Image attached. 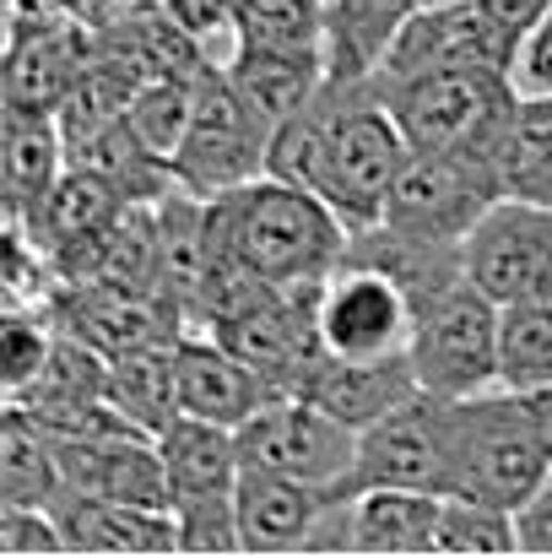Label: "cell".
I'll list each match as a JSON object with an SVG mask.
<instances>
[{"instance_id":"cell-1","label":"cell","mask_w":552,"mask_h":558,"mask_svg":"<svg viewBox=\"0 0 552 558\" xmlns=\"http://www.w3.org/2000/svg\"><path fill=\"white\" fill-rule=\"evenodd\" d=\"M406 163H412V142L373 76L364 82L326 76L315 104L271 131V153H266L271 180L315 190L353 233L384 217V201Z\"/></svg>"},{"instance_id":"cell-2","label":"cell","mask_w":552,"mask_h":558,"mask_svg":"<svg viewBox=\"0 0 552 558\" xmlns=\"http://www.w3.org/2000/svg\"><path fill=\"white\" fill-rule=\"evenodd\" d=\"M206 228H211V266L238 260L271 288L326 282L347 260V239H353V228L315 190L271 174L206 195Z\"/></svg>"},{"instance_id":"cell-3","label":"cell","mask_w":552,"mask_h":558,"mask_svg":"<svg viewBox=\"0 0 552 558\" xmlns=\"http://www.w3.org/2000/svg\"><path fill=\"white\" fill-rule=\"evenodd\" d=\"M552 477V450L520 390H482L455 401V499L520 510Z\"/></svg>"},{"instance_id":"cell-4","label":"cell","mask_w":552,"mask_h":558,"mask_svg":"<svg viewBox=\"0 0 552 558\" xmlns=\"http://www.w3.org/2000/svg\"><path fill=\"white\" fill-rule=\"evenodd\" d=\"M390 114L401 120L412 153H482L493 158L520 93L510 71L471 65V71H428V76H373Z\"/></svg>"},{"instance_id":"cell-5","label":"cell","mask_w":552,"mask_h":558,"mask_svg":"<svg viewBox=\"0 0 552 558\" xmlns=\"http://www.w3.org/2000/svg\"><path fill=\"white\" fill-rule=\"evenodd\" d=\"M163 466H169V510L180 521L184 554H244L238 537V434L206 417L180 412L158 434Z\"/></svg>"},{"instance_id":"cell-6","label":"cell","mask_w":552,"mask_h":558,"mask_svg":"<svg viewBox=\"0 0 552 558\" xmlns=\"http://www.w3.org/2000/svg\"><path fill=\"white\" fill-rule=\"evenodd\" d=\"M499 320L504 304L477 277H461L433 304H422L412 331L417 385L444 401H471L482 390H499Z\"/></svg>"},{"instance_id":"cell-7","label":"cell","mask_w":552,"mask_h":558,"mask_svg":"<svg viewBox=\"0 0 552 558\" xmlns=\"http://www.w3.org/2000/svg\"><path fill=\"white\" fill-rule=\"evenodd\" d=\"M238 537L244 554H336L353 548V488L298 483L282 472L244 466L238 477Z\"/></svg>"},{"instance_id":"cell-8","label":"cell","mask_w":552,"mask_h":558,"mask_svg":"<svg viewBox=\"0 0 552 558\" xmlns=\"http://www.w3.org/2000/svg\"><path fill=\"white\" fill-rule=\"evenodd\" d=\"M266 153H271V125L233 93L222 65L206 60L195 87V120L174 153V180L195 195H222L260 180Z\"/></svg>"},{"instance_id":"cell-9","label":"cell","mask_w":552,"mask_h":558,"mask_svg":"<svg viewBox=\"0 0 552 558\" xmlns=\"http://www.w3.org/2000/svg\"><path fill=\"white\" fill-rule=\"evenodd\" d=\"M499 201H504V190L493 174V158H482V153H412L379 222L417 233V239L466 244Z\"/></svg>"},{"instance_id":"cell-10","label":"cell","mask_w":552,"mask_h":558,"mask_svg":"<svg viewBox=\"0 0 552 558\" xmlns=\"http://www.w3.org/2000/svg\"><path fill=\"white\" fill-rule=\"evenodd\" d=\"M450 483H455V401L417 390L390 417H379L373 428L358 434L353 494L358 488L450 494Z\"/></svg>"},{"instance_id":"cell-11","label":"cell","mask_w":552,"mask_h":558,"mask_svg":"<svg viewBox=\"0 0 552 558\" xmlns=\"http://www.w3.org/2000/svg\"><path fill=\"white\" fill-rule=\"evenodd\" d=\"M238 456L255 472H282V477H298V483H326V488L347 483L353 488L358 428H347L342 417H331L309 396H282L238 428Z\"/></svg>"},{"instance_id":"cell-12","label":"cell","mask_w":552,"mask_h":558,"mask_svg":"<svg viewBox=\"0 0 552 558\" xmlns=\"http://www.w3.org/2000/svg\"><path fill=\"white\" fill-rule=\"evenodd\" d=\"M417 304L395 277L364 260H342L320 288V348L331 359H395L412 353Z\"/></svg>"},{"instance_id":"cell-13","label":"cell","mask_w":552,"mask_h":558,"mask_svg":"<svg viewBox=\"0 0 552 558\" xmlns=\"http://www.w3.org/2000/svg\"><path fill=\"white\" fill-rule=\"evenodd\" d=\"M466 266L499 304H552V206L504 195L466 239Z\"/></svg>"},{"instance_id":"cell-14","label":"cell","mask_w":552,"mask_h":558,"mask_svg":"<svg viewBox=\"0 0 552 558\" xmlns=\"http://www.w3.org/2000/svg\"><path fill=\"white\" fill-rule=\"evenodd\" d=\"M471 65H493L510 71L515 65V44L493 27V16L477 0H444V5H417L412 22L395 33L384 65L373 76H428V71H471Z\"/></svg>"},{"instance_id":"cell-15","label":"cell","mask_w":552,"mask_h":558,"mask_svg":"<svg viewBox=\"0 0 552 558\" xmlns=\"http://www.w3.org/2000/svg\"><path fill=\"white\" fill-rule=\"evenodd\" d=\"M174 379H180V412L222 423V428H244L255 412H266L271 401H282L287 390L260 374L249 359H238L233 348H222L211 331H184L174 342Z\"/></svg>"},{"instance_id":"cell-16","label":"cell","mask_w":552,"mask_h":558,"mask_svg":"<svg viewBox=\"0 0 552 558\" xmlns=\"http://www.w3.org/2000/svg\"><path fill=\"white\" fill-rule=\"evenodd\" d=\"M65 494L114 499L142 510H169V466L152 434H109V439H60Z\"/></svg>"},{"instance_id":"cell-17","label":"cell","mask_w":552,"mask_h":558,"mask_svg":"<svg viewBox=\"0 0 552 558\" xmlns=\"http://www.w3.org/2000/svg\"><path fill=\"white\" fill-rule=\"evenodd\" d=\"M93 65V44L87 33L65 16L33 33H11L5 49V109H38V114H60L82 76Z\"/></svg>"},{"instance_id":"cell-18","label":"cell","mask_w":552,"mask_h":558,"mask_svg":"<svg viewBox=\"0 0 552 558\" xmlns=\"http://www.w3.org/2000/svg\"><path fill=\"white\" fill-rule=\"evenodd\" d=\"M417 390L422 385L412 369V353H395V359H331V353H320L293 396L320 401L331 417H342L347 428L364 434L379 417H390L401 401H412Z\"/></svg>"},{"instance_id":"cell-19","label":"cell","mask_w":552,"mask_h":558,"mask_svg":"<svg viewBox=\"0 0 552 558\" xmlns=\"http://www.w3.org/2000/svg\"><path fill=\"white\" fill-rule=\"evenodd\" d=\"M0 185H5V222H27L49 190L65 180L71 158H65V125L60 114H38V109H5V131H0Z\"/></svg>"},{"instance_id":"cell-20","label":"cell","mask_w":552,"mask_h":558,"mask_svg":"<svg viewBox=\"0 0 552 558\" xmlns=\"http://www.w3.org/2000/svg\"><path fill=\"white\" fill-rule=\"evenodd\" d=\"M222 76L233 82V93L277 131L293 114H304L315 104V93L326 87V54H293V49H255V44H233V60L222 65Z\"/></svg>"},{"instance_id":"cell-21","label":"cell","mask_w":552,"mask_h":558,"mask_svg":"<svg viewBox=\"0 0 552 558\" xmlns=\"http://www.w3.org/2000/svg\"><path fill=\"white\" fill-rule=\"evenodd\" d=\"M347 260H364V266H379L384 277H395L406 288V299L422 310L433 304L444 288H455L461 277H471L466 266V244H439V239H417V233H401V228H358L347 239Z\"/></svg>"},{"instance_id":"cell-22","label":"cell","mask_w":552,"mask_h":558,"mask_svg":"<svg viewBox=\"0 0 552 558\" xmlns=\"http://www.w3.org/2000/svg\"><path fill=\"white\" fill-rule=\"evenodd\" d=\"M54 515L65 526L71 554H174L180 548L174 510H142V505L65 494L54 505Z\"/></svg>"},{"instance_id":"cell-23","label":"cell","mask_w":552,"mask_h":558,"mask_svg":"<svg viewBox=\"0 0 552 558\" xmlns=\"http://www.w3.org/2000/svg\"><path fill=\"white\" fill-rule=\"evenodd\" d=\"M422 0H326V76L364 82Z\"/></svg>"},{"instance_id":"cell-24","label":"cell","mask_w":552,"mask_h":558,"mask_svg":"<svg viewBox=\"0 0 552 558\" xmlns=\"http://www.w3.org/2000/svg\"><path fill=\"white\" fill-rule=\"evenodd\" d=\"M0 499L5 510H22V505L54 510L65 499L60 439L16 401H5V423H0Z\"/></svg>"},{"instance_id":"cell-25","label":"cell","mask_w":552,"mask_h":558,"mask_svg":"<svg viewBox=\"0 0 552 558\" xmlns=\"http://www.w3.org/2000/svg\"><path fill=\"white\" fill-rule=\"evenodd\" d=\"M444 494L422 488H358L353 494V554H433Z\"/></svg>"},{"instance_id":"cell-26","label":"cell","mask_w":552,"mask_h":558,"mask_svg":"<svg viewBox=\"0 0 552 558\" xmlns=\"http://www.w3.org/2000/svg\"><path fill=\"white\" fill-rule=\"evenodd\" d=\"M493 174L510 201L552 206V98L515 104V114L493 147Z\"/></svg>"},{"instance_id":"cell-27","label":"cell","mask_w":552,"mask_h":558,"mask_svg":"<svg viewBox=\"0 0 552 558\" xmlns=\"http://www.w3.org/2000/svg\"><path fill=\"white\" fill-rule=\"evenodd\" d=\"M109 401L147 428L152 439L180 417V379H174V348H142L125 359H109Z\"/></svg>"},{"instance_id":"cell-28","label":"cell","mask_w":552,"mask_h":558,"mask_svg":"<svg viewBox=\"0 0 552 558\" xmlns=\"http://www.w3.org/2000/svg\"><path fill=\"white\" fill-rule=\"evenodd\" d=\"M206 65V60H200ZM200 65H189V71H163V76H147L136 93H131V104H125V120H131V131L158 153V158H169V169H174V153H180L184 131H189V120H195V87H200Z\"/></svg>"},{"instance_id":"cell-29","label":"cell","mask_w":552,"mask_h":558,"mask_svg":"<svg viewBox=\"0 0 552 558\" xmlns=\"http://www.w3.org/2000/svg\"><path fill=\"white\" fill-rule=\"evenodd\" d=\"M542 385H552V304L548 299L504 304L499 390H542Z\"/></svg>"},{"instance_id":"cell-30","label":"cell","mask_w":552,"mask_h":558,"mask_svg":"<svg viewBox=\"0 0 552 558\" xmlns=\"http://www.w3.org/2000/svg\"><path fill=\"white\" fill-rule=\"evenodd\" d=\"M233 44L326 54V0H238Z\"/></svg>"},{"instance_id":"cell-31","label":"cell","mask_w":552,"mask_h":558,"mask_svg":"<svg viewBox=\"0 0 552 558\" xmlns=\"http://www.w3.org/2000/svg\"><path fill=\"white\" fill-rule=\"evenodd\" d=\"M515 548H520V537H515V510L444 494L439 532H433V554H515Z\"/></svg>"},{"instance_id":"cell-32","label":"cell","mask_w":552,"mask_h":558,"mask_svg":"<svg viewBox=\"0 0 552 558\" xmlns=\"http://www.w3.org/2000/svg\"><path fill=\"white\" fill-rule=\"evenodd\" d=\"M510 82H515L520 98H552V11L520 38L515 65H510Z\"/></svg>"},{"instance_id":"cell-33","label":"cell","mask_w":552,"mask_h":558,"mask_svg":"<svg viewBox=\"0 0 552 558\" xmlns=\"http://www.w3.org/2000/svg\"><path fill=\"white\" fill-rule=\"evenodd\" d=\"M5 548L11 554H71L60 515L54 510H38V505L5 510Z\"/></svg>"},{"instance_id":"cell-34","label":"cell","mask_w":552,"mask_h":558,"mask_svg":"<svg viewBox=\"0 0 552 558\" xmlns=\"http://www.w3.org/2000/svg\"><path fill=\"white\" fill-rule=\"evenodd\" d=\"M169 16L180 22L189 38H211V33H233L238 0H163Z\"/></svg>"},{"instance_id":"cell-35","label":"cell","mask_w":552,"mask_h":558,"mask_svg":"<svg viewBox=\"0 0 552 558\" xmlns=\"http://www.w3.org/2000/svg\"><path fill=\"white\" fill-rule=\"evenodd\" d=\"M515 537L526 554H552V477L515 510Z\"/></svg>"},{"instance_id":"cell-36","label":"cell","mask_w":552,"mask_h":558,"mask_svg":"<svg viewBox=\"0 0 552 558\" xmlns=\"http://www.w3.org/2000/svg\"><path fill=\"white\" fill-rule=\"evenodd\" d=\"M477 5L493 16V27H499L515 49H520V38H526V33L552 11V0H477Z\"/></svg>"},{"instance_id":"cell-37","label":"cell","mask_w":552,"mask_h":558,"mask_svg":"<svg viewBox=\"0 0 552 558\" xmlns=\"http://www.w3.org/2000/svg\"><path fill=\"white\" fill-rule=\"evenodd\" d=\"M526 396V412L537 417V428H542V439H548L552 450V385H542V390H520Z\"/></svg>"},{"instance_id":"cell-38","label":"cell","mask_w":552,"mask_h":558,"mask_svg":"<svg viewBox=\"0 0 552 558\" xmlns=\"http://www.w3.org/2000/svg\"><path fill=\"white\" fill-rule=\"evenodd\" d=\"M422 5H444V0H422Z\"/></svg>"}]
</instances>
